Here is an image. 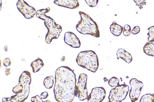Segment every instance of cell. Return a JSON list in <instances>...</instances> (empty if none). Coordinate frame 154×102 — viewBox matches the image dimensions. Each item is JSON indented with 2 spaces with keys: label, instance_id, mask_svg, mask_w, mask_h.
Masks as SVG:
<instances>
[{
  "label": "cell",
  "instance_id": "cell-19",
  "mask_svg": "<svg viewBox=\"0 0 154 102\" xmlns=\"http://www.w3.org/2000/svg\"><path fill=\"white\" fill-rule=\"evenodd\" d=\"M109 85L111 87H116L119 85V80L116 77H113L108 81Z\"/></svg>",
  "mask_w": 154,
  "mask_h": 102
},
{
  "label": "cell",
  "instance_id": "cell-10",
  "mask_svg": "<svg viewBox=\"0 0 154 102\" xmlns=\"http://www.w3.org/2000/svg\"><path fill=\"white\" fill-rule=\"evenodd\" d=\"M106 94L105 89L103 87H96L93 88L88 96V102H102Z\"/></svg>",
  "mask_w": 154,
  "mask_h": 102
},
{
  "label": "cell",
  "instance_id": "cell-13",
  "mask_svg": "<svg viewBox=\"0 0 154 102\" xmlns=\"http://www.w3.org/2000/svg\"><path fill=\"white\" fill-rule=\"evenodd\" d=\"M117 56L118 58H121L129 63L132 60L131 55L128 52L122 48H119L117 51Z\"/></svg>",
  "mask_w": 154,
  "mask_h": 102
},
{
  "label": "cell",
  "instance_id": "cell-21",
  "mask_svg": "<svg viewBox=\"0 0 154 102\" xmlns=\"http://www.w3.org/2000/svg\"><path fill=\"white\" fill-rule=\"evenodd\" d=\"M123 34L125 36H128L130 35L131 33V27L130 25L126 24L123 27Z\"/></svg>",
  "mask_w": 154,
  "mask_h": 102
},
{
  "label": "cell",
  "instance_id": "cell-22",
  "mask_svg": "<svg viewBox=\"0 0 154 102\" xmlns=\"http://www.w3.org/2000/svg\"><path fill=\"white\" fill-rule=\"evenodd\" d=\"M32 102H51L48 100L45 101H43L42 99L38 95L32 97L31 99Z\"/></svg>",
  "mask_w": 154,
  "mask_h": 102
},
{
  "label": "cell",
  "instance_id": "cell-4",
  "mask_svg": "<svg viewBox=\"0 0 154 102\" xmlns=\"http://www.w3.org/2000/svg\"><path fill=\"white\" fill-rule=\"evenodd\" d=\"M81 19L76 25L77 31L83 34L91 35L96 38L100 37V33L98 27L94 21L87 14L81 11L79 12Z\"/></svg>",
  "mask_w": 154,
  "mask_h": 102
},
{
  "label": "cell",
  "instance_id": "cell-9",
  "mask_svg": "<svg viewBox=\"0 0 154 102\" xmlns=\"http://www.w3.org/2000/svg\"><path fill=\"white\" fill-rule=\"evenodd\" d=\"M16 5L19 11L26 18H32L36 13V11L35 8L29 6L24 0H19Z\"/></svg>",
  "mask_w": 154,
  "mask_h": 102
},
{
  "label": "cell",
  "instance_id": "cell-2",
  "mask_svg": "<svg viewBox=\"0 0 154 102\" xmlns=\"http://www.w3.org/2000/svg\"><path fill=\"white\" fill-rule=\"evenodd\" d=\"M31 82V75L27 71H23L20 75L19 83L14 87L12 91L16 95L10 98H4L2 102H23L28 98L29 94V85Z\"/></svg>",
  "mask_w": 154,
  "mask_h": 102
},
{
  "label": "cell",
  "instance_id": "cell-32",
  "mask_svg": "<svg viewBox=\"0 0 154 102\" xmlns=\"http://www.w3.org/2000/svg\"><path fill=\"white\" fill-rule=\"evenodd\" d=\"M153 94L154 95V93H153Z\"/></svg>",
  "mask_w": 154,
  "mask_h": 102
},
{
  "label": "cell",
  "instance_id": "cell-15",
  "mask_svg": "<svg viewBox=\"0 0 154 102\" xmlns=\"http://www.w3.org/2000/svg\"><path fill=\"white\" fill-rule=\"evenodd\" d=\"M44 66L42 60L38 57L35 61H33L30 64L32 70L34 73H35L39 71L40 68Z\"/></svg>",
  "mask_w": 154,
  "mask_h": 102
},
{
  "label": "cell",
  "instance_id": "cell-12",
  "mask_svg": "<svg viewBox=\"0 0 154 102\" xmlns=\"http://www.w3.org/2000/svg\"><path fill=\"white\" fill-rule=\"evenodd\" d=\"M54 3L59 6L71 9L77 8L79 6L77 0H56Z\"/></svg>",
  "mask_w": 154,
  "mask_h": 102
},
{
  "label": "cell",
  "instance_id": "cell-8",
  "mask_svg": "<svg viewBox=\"0 0 154 102\" xmlns=\"http://www.w3.org/2000/svg\"><path fill=\"white\" fill-rule=\"evenodd\" d=\"M129 83L131 86L129 93V97L131 102H136L139 98L143 84L141 81L134 78L131 79Z\"/></svg>",
  "mask_w": 154,
  "mask_h": 102
},
{
  "label": "cell",
  "instance_id": "cell-20",
  "mask_svg": "<svg viewBox=\"0 0 154 102\" xmlns=\"http://www.w3.org/2000/svg\"><path fill=\"white\" fill-rule=\"evenodd\" d=\"M149 32L147 34L148 36V41L149 42H152L154 38V26H151L148 29Z\"/></svg>",
  "mask_w": 154,
  "mask_h": 102
},
{
  "label": "cell",
  "instance_id": "cell-30",
  "mask_svg": "<svg viewBox=\"0 0 154 102\" xmlns=\"http://www.w3.org/2000/svg\"><path fill=\"white\" fill-rule=\"evenodd\" d=\"M152 102H154V97L152 100Z\"/></svg>",
  "mask_w": 154,
  "mask_h": 102
},
{
  "label": "cell",
  "instance_id": "cell-3",
  "mask_svg": "<svg viewBox=\"0 0 154 102\" xmlns=\"http://www.w3.org/2000/svg\"><path fill=\"white\" fill-rule=\"evenodd\" d=\"M50 10V8L48 7L45 9L38 10L36 13L37 17L44 20L45 25L48 30L45 36V41L48 44L51 42L53 39H57L62 31V27L57 24L50 16L45 14Z\"/></svg>",
  "mask_w": 154,
  "mask_h": 102
},
{
  "label": "cell",
  "instance_id": "cell-1",
  "mask_svg": "<svg viewBox=\"0 0 154 102\" xmlns=\"http://www.w3.org/2000/svg\"><path fill=\"white\" fill-rule=\"evenodd\" d=\"M54 92L58 102H71L75 97L76 78L73 71L67 66L58 68L55 73Z\"/></svg>",
  "mask_w": 154,
  "mask_h": 102
},
{
  "label": "cell",
  "instance_id": "cell-5",
  "mask_svg": "<svg viewBox=\"0 0 154 102\" xmlns=\"http://www.w3.org/2000/svg\"><path fill=\"white\" fill-rule=\"evenodd\" d=\"M76 61L80 66L94 73L97 71L99 65L98 57L95 52L92 50L80 52Z\"/></svg>",
  "mask_w": 154,
  "mask_h": 102
},
{
  "label": "cell",
  "instance_id": "cell-29",
  "mask_svg": "<svg viewBox=\"0 0 154 102\" xmlns=\"http://www.w3.org/2000/svg\"><path fill=\"white\" fill-rule=\"evenodd\" d=\"M4 49V50L6 51L7 52L8 51V46L7 45H6L5 46Z\"/></svg>",
  "mask_w": 154,
  "mask_h": 102
},
{
  "label": "cell",
  "instance_id": "cell-6",
  "mask_svg": "<svg viewBox=\"0 0 154 102\" xmlns=\"http://www.w3.org/2000/svg\"><path fill=\"white\" fill-rule=\"evenodd\" d=\"M129 87L125 84L119 85L112 89L108 97L109 102H122L127 96Z\"/></svg>",
  "mask_w": 154,
  "mask_h": 102
},
{
  "label": "cell",
  "instance_id": "cell-18",
  "mask_svg": "<svg viewBox=\"0 0 154 102\" xmlns=\"http://www.w3.org/2000/svg\"><path fill=\"white\" fill-rule=\"evenodd\" d=\"M154 97L153 94H147L143 95L141 98L140 102H152Z\"/></svg>",
  "mask_w": 154,
  "mask_h": 102
},
{
  "label": "cell",
  "instance_id": "cell-17",
  "mask_svg": "<svg viewBox=\"0 0 154 102\" xmlns=\"http://www.w3.org/2000/svg\"><path fill=\"white\" fill-rule=\"evenodd\" d=\"M54 83V77L53 76L46 77L43 81V84L48 89H50L52 87Z\"/></svg>",
  "mask_w": 154,
  "mask_h": 102
},
{
  "label": "cell",
  "instance_id": "cell-27",
  "mask_svg": "<svg viewBox=\"0 0 154 102\" xmlns=\"http://www.w3.org/2000/svg\"><path fill=\"white\" fill-rule=\"evenodd\" d=\"M48 96V93L46 92H43L41 94V98L42 99L46 98Z\"/></svg>",
  "mask_w": 154,
  "mask_h": 102
},
{
  "label": "cell",
  "instance_id": "cell-31",
  "mask_svg": "<svg viewBox=\"0 0 154 102\" xmlns=\"http://www.w3.org/2000/svg\"><path fill=\"white\" fill-rule=\"evenodd\" d=\"M154 42V39H153V40H152V42Z\"/></svg>",
  "mask_w": 154,
  "mask_h": 102
},
{
  "label": "cell",
  "instance_id": "cell-7",
  "mask_svg": "<svg viewBox=\"0 0 154 102\" xmlns=\"http://www.w3.org/2000/svg\"><path fill=\"white\" fill-rule=\"evenodd\" d=\"M87 76L82 73L79 76L78 82L76 85L75 90V96L78 97L81 101L87 99L88 90L87 89Z\"/></svg>",
  "mask_w": 154,
  "mask_h": 102
},
{
  "label": "cell",
  "instance_id": "cell-14",
  "mask_svg": "<svg viewBox=\"0 0 154 102\" xmlns=\"http://www.w3.org/2000/svg\"><path fill=\"white\" fill-rule=\"evenodd\" d=\"M110 30L114 35L118 36L123 32L124 28L123 27L117 24L116 21H114L110 26Z\"/></svg>",
  "mask_w": 154,
  "mask_h": 102
},
{
  "label": "cell",
  "instance_id": "cell-26",
  "mask_svg": "<svg viewBox=\"0 0 154 102\" xmlns=\"http://www.w3.org/2000/svg\"><path fill=\"white\" fill-rule=\"evenodd\" d=\"M140 29L138 26H136L134 27L131 31L132 33L133 34H136L140 32Z\"/></svg>",
  "mask_w": 154,
  "mask_h": 102
},
{
  "label": "cell",
  "instance_id": "cell-23",
  "mask_svg": "<svg viewBox=\"0 0 154 102\" xmlns=\"http://www.w3.org/2000/svg\"><path fill=\"white\" fill-rule=\"evenodd\" d=\"M86 2L90 7H95L97 4L98 0H85Z\"/></svg>",
  "mask_w": 154,
  "mask_h": 102
},
{
  "label": "cell",
  "instance_id": "cell-28",
  "mask_svg": "<svg viewBox=\"0 0 154 102\" xmlns=\"http://www.w3.org/2000/svg\"><path fill=\"white\" fill-rule=\"evenodd\" d=\"M5 74L6 75H8L10 74V69L6 68L5 71Z\"/></svg>",
  "mask_w": 154,
  "mask_h": 102
},
{
  "label": "cell",
  "instance_id": "cell-25",
  "mask_svg": "<svg viewBox=\"0 0 154 102\" xmlns=\"http://www.w3.org/2000/svg\"><path fill=\"white\" fill-rule=\"evenodd\" d=\"M3 64L5 67H7L10 66L11 64V62L9 58H6L3 61Z\"/></svg>",
  "mask_w": 154,
  "mask_h": 102
},
{
  "label": "cell",
  "instance_id": "cell-11",
  "mask_svg": "<svg viewBox=\"0 0 154 102\" xmlns=\"http://www.w3.org/2000/svg\"><path fill=\"white\" fill-rule=\"evenodd\" d=\"M64 40L67 44L72 47L79 48L80 46L81 43L79 39L72 32L65 33Z\"/></svg>",
  "mask_w": 154,
  "mask_h": 102
},
{
  "label": "cell",
  "instance_id": "cell-24",
  "mask_svg": "<svg viewBox=\"0 0 154 102\" xmlns=\"http://www.w3.org/2000/svg\"><path fill=\"white\" fill-rule=\"evenodd\" d=\"M134 1L136 3V5L138 6L140 9H142L143 6L146 5L145 0H134Z\"/></svg>",
  "mask_w": 154,
  "mask_h": 102
},
{
  "label": "cell",
  "instance_id": "cell-16",
  "mask_svg": "<svg viewBox=\"0 0 154 102\" xmlns=\"http://www.w3.org/2000/svg\"><path fill=\"white\" fill-rule=\"evenodd\" d=\"M143 51L147 55L154 57V43L147 42L143 47Z\"/></svg>",
  "mask_w": 154,
  "mask_h": 102
}]
</instances>
